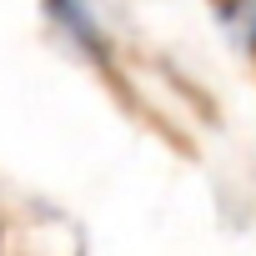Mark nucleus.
<instances>
[{
  "label": "nucleus",
  "instance_id": "obj_1",
  "mask_svg": "<svg viewBox=\"0 0 256 256\" xmlns=\"http://www.w3.org/2000/svg\"><path fill=\"white\" fill-rule=\"evenodd\" d=\"M46 10H50V20H56V30L70 40V46H80L86 56H106V30H100V20H96V6L90 0H46Z\"/></svg>",
  "mask_w": 256,
  "mask_h": 256
},
{
  "label": "nucleus",
  "instance_id": "obj_2",
  "mask_svg": "<svg viewBox=\"0 0 256 256\" xmlns=\"http://www.w3.org/2000/svg\"><path fill=\"white\" fill-rule=\"evenodd\" d=\"M221 26L231 30L236 46L256 50V0H221Z\"/></svg>",
  "mask_w": 256,
  "mask_h": 256
}]
</instances>
